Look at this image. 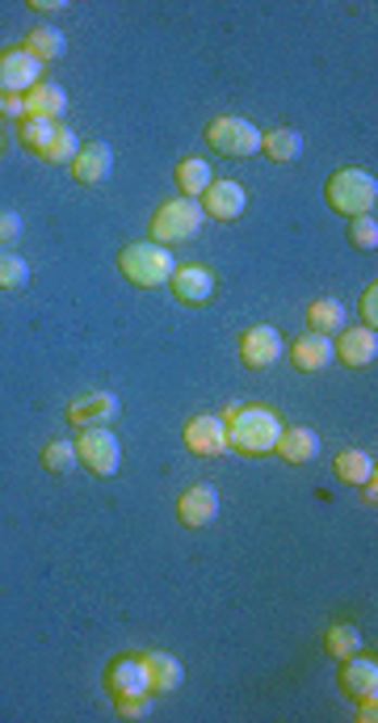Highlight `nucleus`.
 Segmentation results:
<instances>
[{
  "mask_svg": "<svg viewBox=\"0 0 378 723\" xmlns=\"http://www.w3.org/2000/svg\"><path fill=\"white\" fill-rule=\"evenodd\" d=\"M173 182L181 189V198H202L211 182H215V173H211V160L202 157H186L177 169H173Z\"/></svg>",
  "mask_w": 378,
  "mask_h": 723,
  "instance_id": "obj_22",
  "label": "nucleus"
},
{
  "mask_svg": "<svg viewBox=\"0 0 378 723\" xmlns=\"http://www.w3.org/2000/svg\"><path fill=\"white\" fill-rule=\"evenodd\" d=\"M324 652H328L332 661H349V657H357V652H362V631L349 627V623L328 627V635H324Z\"/></svg>",
  "mask_w": 378,
  "mask_h": 723,
  "instance_id": "obj_27",
  "label": "nucleus"
},
{
  "mask_svg": "<svg viewBox=\"0 0 378 723\" xmlns=\"http://www.w3.org/2000/svg\"><path fill=\"white\" fill-rule=\"evenodd\" d=\"M42 468L51 475H72L80 468V459H76V441L67 438H55L42 446Z\"/></svg>",
  "mask_w": 378,
  "mask_h": 723,
  "instance_id": "obj_28",
  "label": "nucleus"
},
{
  "mask_svg": "<svg viewBox=\"0 0 378 723\" xmlns=\"http://www.w3.org/2000/svg\"><path fill=\"white\" fill-rule=\"evenodd\" d=\"M274 454L282 463H312L315 454H319V434H315L312 425H286L278 446H274Z\"/></svg>",
  "mask_w": 378,
  "mask_h": 723,
  "instance_id": "obj_19",
  "label": "nucleus"
},
{
  "mask_svg": "<svg viewBox=\"0 0 378 723\" xmlns=\"http://www.w3.org/2000/svg\"><path fill=\"white\" fill-rule=\"evenodd\" d=\"M332 353L341 358V366H349V371H366V366H375L378 358V333L375 328H345L341 337H337V346H332Z\"/></svg>",
  "mask_w": 378,
  "mask_h": 723,
  "instance_id": "obj_14",
  "label": "nucleus"
},
{
  "mask_svg": "<svg viewBox=\"0 0 378 723\" xmlns=\"http://www.w3.org/2000/svg\"><path fill=\"white\" fill-rule=\"evenodd\" d=\"M76 152H80V139H76V130L72 126H55V135H51V144L38 152V160L42 164H67V160H76Z\"/></svg>",
  "mask_w": 378,
  "mask_h": 723,
  "instance_id": "obj_29",
  "label": "nucleus"
},
{
  "mask_svg": "<svg viewBox=\"0 0 378 723\" xmlns=\"http://www.w3.org/2000/svg\"><path fill=\"white\" fill-rule=\"evenodd\" d=\"M261 152L274 160V164H294L303 157V135L294 126H274L269 135H261Z\"/></svg>",
  "mask_w": 378,
  "mask_h": 723,
  "instance_id": "obj_23",
  "label": "nucleus"
},
{
  "mask_svg": "<svg viewBox=\"0 0 378 723\" xmlns=\"http://www.w3.org/2000/svg\"><path fill=\"white\" fill-rule=\"evenodd\" d=\"M349 245L362 252L378 249V220L375 215H357V220L349 223Z\"/></svg>",
  "mask_w": 378,
  "mask_h": 723,
  "instance_id": "obj_33",
  "label": "nucleus"
},
{
  "mask_svg": "<svg viewBox=\"0 0 378 723\" xmlns=\"http://www.w3.org/2000/svg\"><path fill=\"white\" fill-rule=\"evenodd\" d=\"M118 270L130 286H143V290H156V286H168V278L177 274V257L164 245H152V240H139V245H126L118 252Z\"/></svg>",
  "mask_w": 378,
  "mask_h": 723,
  "instance_id": "obj_3",
  "label": "nucleus"
},
{
  "mask_svg": "<svg viewBox=\"0 0 378 723\" xmlns=\"http://www.w3.org/2000/svg\"><path fill=\"white\" fill-rule=\"evenodd\" d=\"M290 362H294V371H303V375L328 371V366L337 362V353H332V337H324V333H303V337L290 346Z\"/></svg>",
  "mask_w": 378,
  "mask_h": 723,
  "instance_id": "obj_17",
  "label": "nucleus"
},
{
  "mask_svg": "<svg viewBox=\"0 0 378 723\" xmlns=\"http://www.w3.org/2000/svg\"><path fill=\"white\" fill-rule=\"evenodd\" d=\"M143 669H148V686H152L156 698L181 690V682H186V669H181V661L173 652H143Z\"/></svg>",
  "mask_w": 378,
  "mask_h": 723,
  "instance_id": "obj_20",
  "label": "nucleus"
},
{
  "mask_svg": "<svg viewBox=\"0 0 378 723\" xmlns=\"http://www.w3.org/2000/svg\"><path fill=\"white\" fill-rule=\"evenodd\" d=\"M118 412H123V404H118L114 391H89V396H80V400L67 404V421L76 429H93V425H114Z\"/></svg>",
  "mask_w": 378,
  "mask_h": 723,
  "instance_id": "obj_13",
  "label": "nucleus"
},
{
  "mask_svg": "<svg viewBox=\"0 0 378 723\" xmlns=\"http://www.w3.org/2000/svg\"><path fill=\"white\" fill-rule=\"evenodd\" d=\"M223 421H227V450H236V454H244V459H265V454H274V446L282 438L286 421L278 416L274 409H265V404H231V409L223 412Z\"/></svg>",
  "mask_w": 378,
  "mask_h": 723,
  "instance_id": "obj_1",
  "label": "nucleus"
},
{
  "mask_svg": "<svg viewBox=\"0 0 378 723\" xmlns=\"http://www.w3.org/2000/svg\"><path fill=\"white\" fill-rule=\"evenodd\" d=\"M34 13H63L67 9V0H30Z\"/></svg>",
  "mask_w": 378,
  "mask_h": 723,
  "instance_id": "obj_37",
  "label": "nucleus"
},
{
  "mask_svg": "<svg viewBox=\"0 0 378 723\" xmlns=\"http://www.w3.org/2000/svg\"><path fill=\"white\" fill-rule=\"evenodd\" d=\"M22 236V215L17 211H0V245H13Z\"/></svg>",
  "mask_w": 378,
  "mask_h": 723,
  "instance_id": "obj_35",
  "label": "nucleus"
},
{
  "mask_svg": "<svg viewBox=\"0 0 378 723\" xmlns=\"http://www.w3.org/2000/svg\"><path fill=\"white\" fill-rule=\"evenodd\" d=\"M198 202H202V215H206V220L231 223L244 215V207H249V189L240 186V182H211V189H206Z\"/></svg>",
  "mask_w": 378,
  "mask_h": 723,
  "instance_id": "obj_12",
  "label": "nucleus"
},
{
  "mask_svg": "<svg viewBox=\"0 0 378 723\" xmlns=\"http://www.w3.org/2000/svg\"><path fill=\"white\" fill-rule=\"evenodd\" d=\"M0 148H4V139H0Z\"/></svg>",
  "mask_w": 378,
  "mask_h": 723,
  "instance_id": "obj_39",
  "label": "nucleus"
},
{
  "mask_svg": "<svg viewBox=\"0 0 378 723\" xmlns=\"http://www.w3.org/2000/svg\"><path fill=\"white\" fill-rule=\"evenodd\" d=\"M186 450L198 459H219L227 454V421L215 412H202V416H189L186 421Z\"/></svg>",
  "mask_w": 378,
  "mask_h": 723,
  "instance_id": "obj_9",
  "label": "nucleus"
},
{
  "mask_svg": "<svg viewBox=\"0 0 378 723\" xmlns=\"http://www.w3.org/2000/svg\"><path fill=\"white\" fill-rule=\"evenodd\" d=\"M55 126H60V123H47V119H30V114H26V119L17 123V144H22L26 152H34V157H38V152L51 144Z\"/></svg>",
  "mask_w": 378,
  "mask_h": 723,
  "instance_id": "obj_30",
  "label": "nucleus"
},
{
  "mask_svg": "<svg viewBox=\"0 0 378 723\" xmlns=\"http://www.w3.org/2000/svg\"><path fill=\"white\" fill-rule=\"evenodd\" d=\"M345 303L341 299H315L312 308H307V328L312 333H324V337H332L337 328H345Z\"/></svg>",
  "mask_w": 378,
  "mask_h": 723,
  "instance_id": "obj_25",
  "label": "nucleus"
},
{
  "mask_svg": "<svg viewBox=\"0 0 378 723\" xmlns=\"http://www.w3.org/2000/svg\"><path fill=\"white\" fill-rule=\"evenodd\" d=\"M168 290H173V299L186 303V308H206V303H215V295H219V278H215L206 265H177V274L168 278Z\"/></svg>",
  "mask_w": 378,
  "mask_h": 723,
  "instance_id": "obj_8",
  "label": "nucleus"
},
{
  "mask_svg": "<svg viewBox=\"0 0 378 723\" xmlns=\"http://www.w3.org/2000/svg\"><path fill=\"white\" fill-rule=\"evenodd\" d=\"M357 308H362V324H366V328H378V286L375 283L362 290V303H357Z\"/></svg>",
  "mask_w": 378,
  "mask_h": 723,
  "instance_id": "obj_34",
  "label": "nucleus"
},
{
  "mask_svg": "<svg viewBox=\"0 0 378 723\" xmlns=\"http://www.w3.org/2000/svg\"><path fill=\"white\" fill-rule=\"evenodd\" d=\"M202 202L198 198H168L164 207H160L156 215H152V245H164V249H173V245H186L193 240L198 232H202Z\"/></svg>",
  "mask_w": 378,
  "mask_h": 723,
  "instance_id": "obj_4",
  "label": "nucleus"
},
{
  "mask_svg": "<svg viewBox=\"0 0 378 723\" xmlns=\"http://www.w3.org/2000/svg\"><path fill=\"white\" fill-rule=\"evenodd\" d=\"M177 518H181V526H189V531L211 526L219 518V488L215 484H193V488H186L177 497Z\"/></svg>",
  "mask_w": 378,
  "mask_h": 723,
  "instance_id": "obj_11",
  "label": "nucleus"
},
{
  "mask_svg": "<svg viewBox=\"0 0 378 723\" xmlns=\"http://www.w3.org/2000/svg\"><path fill=\"white\" fill-rule=\"evenodd\" d=\"M38 80H42V63L26 47L0 51V94H30Z\"/></svg>",
  "mask_w": 378,
  "mask_h": 723,
  "instance_id": "obj_10",
  "label": "nucleus"
},
{
  "mask_svg": "<svg viewBox=\"0 0 378 723\" xmlns=\"http://www.w3.org/2000/svg\"><path fill=\"white\" fill-rule=\"evenodd\" d=\"M76 459H80V468H89L97 479H110V475H118V468H123V446L110 434V425H93V429H80V438H76Z\"/></svg>",
  "mask_w": 378,
  "mask_h": 723,
  "instance_id": "obj_6",
  "label": "nucleus"
},
{
  "mask_svg": "<svg viewBox=\"0 0 378 723\" xmlns=\"http://www.w3.org/2000/svg\"><path fill=\"white\" fill-rule=\"evenodd\" d=\"M110 173H114V148L110 144H80V152L72 160V177L80 182V186H101V182H110Z\"/></svg>",
  "mask_w": 378,
  "mask_h": 723,
  "instance_id": "obj_15",
  "label": "nucleus"
},
{
  "mask_svg": "<svg viewBox=\"0 0 378 723\" xmlns=\"http://www.w3.org/2000/svg\"><path fill=\"white\" fill-rule=\"evenodd\" d=\"M22 47H26L38 63H55L63 51H67V38H63L60 26H34L30 38H26Z\"/></svg>",
  "mask_w": 378,
  "mask_h": 723,
  "instance_id": "obj_24",
  "label": "nucleus"
},
{
  "mask_svg": "<svg viewBox=\"0 0 378 723\" xmlns=\"http://www.w3.org/2000/svg\"><path fill=\"white\" fill-rule=\"evenodd\" d=\"M206 144L231 160H249L261 152V126L240 119V114H219L215 123L206 126Z\"/></svg>",
  "mask_w": 378,
  "mask_h": 723,
  "instance_id": "obj_5",
  "label": "nucleus"
},
{
  "mask_svg": "<svg viewBox=\"0 0 378 723\" xmlns=\"http://www.w3.org/2000/svg\"><path fill=\"white\" fill-rule=\"evenodd\" d=\"M332 472L337 479H345V484H366V479H375V459L366 454V450H341L337 454V463H332Z\"/></svg>",
  "mask_w": 378,
  "mask_h": 723,
  "instance_id": "obj_26",
  "label": "nucleus"
},
{
  "mask_svg": "<svg viewBox=\"0 0 378 723\" xmlns=\"http://www.w3.org/2000/svg\"><path fill=\"white\" fill-rule=\"evenodd\" d=\"M324 202L337 211V215H375V202H378V182L375 173L366 169H337L324 186Z\"/></svg>",
  "mask_w": 378,
  "mask_h": 723,
  "instance_id": "obj_2",
  "label": "nucleus"
},
{
  "mask_svg": "<svg viewBox=\"0 0 378 723\" xmlns=\"http://www.w3.org/2000/svg\"><path fill=\"white\" fill-rule=\"evenodd\" d=\"M26 114H30V119H47V123H63V114H67V94H63V85L38 80L30 94H26Z\"/></svg>",
  "mask_w": 378,
  "mask_h": 723,
  "instance_id": "obj_21",
  "label": "nucleus"
},
{
  "mask_svg": "<svg viewBox=\"0 0 378 723\" xmlns=\"http://www.w3.org/2000/svg\"><path fill=\"white\" fill-rule=\"evenodd\" d=\"M0 110H4V94H0Z\"/></svg>",
  "mask_w": 378,
  "mask_h": 723,
  "instance_id": "obj_38",
  "label": "nucleus"
},
{
  "mask_svg": "<svg viewBox=\"0 0 378 723\" xmlns=\"http://www.w3.org/2000/svg\"><path fill=\"white\" fill-rule=\"evenodd\" d=\"M26 283H30V265H26V257L0 249V290H22Z\"/></svg>",
  "mask_w": 378,
  "mask_h": 723,
  "instance_id": "obj_31",
  "label": "nucleus"
},
{
  "mask_svg": "<svg viewBox=\"0 0 378 723\" xmlns=\"http://www.w3.org/2000/svg\"><path fill=\"white\" fill-rule=\"evenodd\" d=\"M105 690H110V698L152 690L148 686V669H143V652L139 657H114L110 669H105Z\"/></svg>",
  "mask_w": 378,
  "mask_h": 723,
  "instance_id": "obj_16",
  "label": "nucleus"
},
{
  "mask_svg": "<svg viewBox=\"0 0 378 723\" xmlns=\"http://www.w3.org/2000/svg\"><path fill=\"white\" fill-rule=\"evenodd\" d=\"M152 707H156V694H152V690L114 698V711H118V720H148V715H152Z\"/></svg>",
  "mask_w": 378,
  "mask_h": 723,
  "instance_id": "obj_32",
  "label": "nucleus"
},
{
  "mask_svg": "<svg viewBox=\"0 0 378 723\" xmlns=\"http://www.w3.org/2000/svg\"><path fill=\"white\" fill-rule=\"evenodd\" d=\"M0 114H9V119H26V94H4V110Z\"/></svg>",
  "mask_w": 378,
  "mask_h": 723,
  "instance_id": "obj_36",
  "label": "nucleus"
},
{
  "mask_svg": "<svg viewBox=\"0 0 378 723\" xmlns=\"http://www.w3.org/2000/svg\"><path fill=\"white\" fill-rule=\"evenodd\" d=\"M341 690L353 698V702H366V698H378V664L375 657L366 661L362 652L341 661Z\"/></svg>",
  "mask_w": 378,
  "mask_h": 723,
  "instance_id": "obj_18",
  "label": "nucleus"
},
{
  "mask_svg": "<svg viewBox=\"0 0 378 723\" xmlns=\"http://www.w3.org/2000/svg\"><path fill=\"white\" fill-rule=\"evenodd\" d=\"M282 333L274 328V324H249L244 333H240V362L249 366V371H269L278 358H282Z\"/></svg>",
  "mask_w": 378,
  "mask_h": 723,
  "instance_id": "obj_7",
  "label": "nucleus"
}]
</instances>
